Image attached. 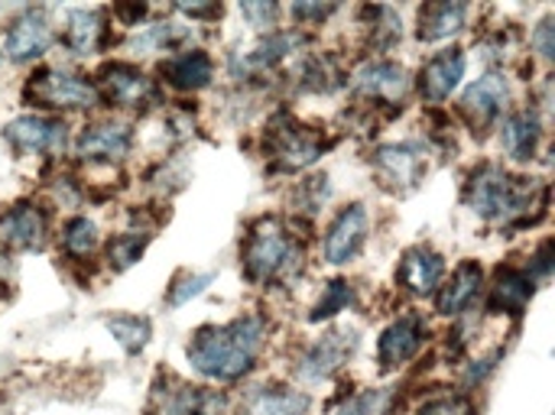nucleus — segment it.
<instances>
[{"instance_id":"obj_1","label":"nucleus","mask_w":555,"mask_h":415,"mask_svg":"<svg viewBox=\"0 0 555 415\" xmlns=\"http://www.w3.org/2000/svg\"><path fill=\"white\" fill-rule=\"evenodd\" d=\"M260 345H263V322L247 315V319H237V322L221 325V328L195 332L185 354L198 374L228 384V380L244 377L254 367Z\"/></svg>"},{"instance_id":"obj_2","label":"nucleus","mask_w":555,"mask_h":415,"mask_svg":"<svg viewBox=\"0 0 555 415\" xmlns=\"http://www.w3.org/2000/svg\"><path fill=\"white\" fill-rule=\"evenodd\" d=\"M468 205L488 221L524 228L546 211V185L533 179H514L501 166H485L468 182Z\"/></svg>"},{"instance_id":"obj_3","label":"nucleus","mask_w":555,"mask_h":415,"mask_svg":"<svg viewBox=\"0 0 555 415\" xmlns=\"http://www.w3.org/2000/svg\"><path fill=\"white\" fill-rule=\"evenodd\" d=\"M302 247L280 221H260L244 247V270L254 283H276L299 270Z\"/></svg>"},{"instance_id":"obj_4","label":"nucleus","mask_w":555,"mask_h":415,"mask_svg":"<svg viewBox=\"0 0 555 415\" xmlns=\"http://www.w3.org/2000/svg\"><path fill=\"white\" fill-rule=\"evenodd\" d=\"M325 146H328V140L319 130L302 127V124H293V120L276 124L267 133V159L280 172H296V169L312 166L325 153Z\"/></svg>"},{"instance_id":"obj_5","label":"nucleus","mask_w":555,"mask_h":415,"mask_svg":"<svg viewBox=\"0 0 555 415\" xmlns=\"http://www.w3.org/2000/svg\"><path fill=\"white\" fill-rule=\"evenodd\" d=\"M26 101H36L42 107H59V111H78V107H91L98 101V91L81 75H72L62 68H42L29 78Z\"/></svg>"},{"instance_id":"obj_6","label":"nucleus","mask_w":555,"mask_h":415,"mask_svg":"<svg viewBox=\"0 0 555 415\" xmlns=\"http://www.w3.org/2000/svg\"><path fill=\"white\" fill-rule=\"evenodd\" d=\"M374 172L384 189L390 192H410L420 185L426 172V153L416 143H390L374 153Z\"/></svg>"},{"instance_id":"obj_7","label":"nucleus","mask_w":555,"mask_h":415,"mask_svg":"<svg viewBox=\"0 0 555 415\" xmlns=\"http://www.w3.org/2000/svg\"><path fill=\"white\" fill-rule=\"evenodd\" d=\"M7 143L16 153H29V156H55L65 150V124L55 117H42V114H26L7 124Z\"/></svg>"},{"instance_id":"obj_8","label":"nucleus","mask_w":555,"mask_h":415,"mask_svg":"<svg viewBox=\"0 0 555 415\" xmlns=\"http://www.w3.org/2000/svg\"><path fill=\"white\" fill-rule=\"evenodd\" d=\"M49 42H52V26H49L46 13L26 10L3 33V55L10 62H29L36 55H42L49 49Z\"/></svg>"},{"instance_id":"obj_9","label":"nucleus","mask_w":555,"mask_h":415,"mask_svg":"<svg viewBox=\"0 0 555 415\" xmlns=\"http://www.w3.org/2000/svg\"><path fill=\"white\" fill-rule=\"evenodd\" d=\"M98 78H101L104 94H107L114 104H120V107H150V104H156V98H159L153 78H146L140 68L124 65V62L104 65Z\"/></svg>"},{"instance_id":"obj_10","label":"nucleus","mask_w":555,"mask_h":415,"mask_svg":"<svg viewBox=\"0 0 555 415\" xmlns=\"http://www.w3.org/2000/svg\"><path fill=\"white\" fill-rule=\"evenodd\" d=\"M367 241V211L361 205H351L345 208L335 224L328 228V237H325V260L341 267V263H351L361 247Z\"/></svg>"},{"instance_id":"obj_11","label":"nucleus","mask_w":555,"mask_h":415,"mask_svg":"<svg viewBox=\"0 0 555 415\" xmlns=\"http://www.w3.org/2000/svg\"><path fill=\"white\" fill-rule=\"evenodd\" d=\"M130 143H133V133L127 124L104 120V124H91L81 130L78 156L91 159V163H114V159H124L130 153Z\"/></svg>"},{"instance_id":"obj_12","label":"nucleus","mask_w":555,"mask_h":415,"mask_svg":"<svg viewBox=\"0 0 555 415\" xmlns=\"http://www.w3.org/2000/svg\"><path fill=\"white\" fill-rule=\"evenodd\" d=\"M504 101H507V81H504V75H485L481 81H475L465 91L462 114L468 117V124L475 130H485V127H491L501 117Z\"/></svg>"},{"instance_id":"obj_13","label":"nucleus","mask_w":555,"mask_h":415,"mask_svg":"<svg viewBox=\"0 0 555 415\" xmlns=\"http://www.w3.org/2000/svg\"><path fill=\"white\" fill-rule=\"evenodd\" d=\"M423 338H426V328L416 315H406L400 322H393L384 335H380V345H377V354H380V367L384 371H397L403 367L406 361H413L423 348Z\"/></svg>"},{"instance_id":"obj_14","label":"nucleus","mask_w":555,"mask_h":415,"mask_svg":"<svg viewBox=\"0 0 555 415\" xmlns=\"http://www.w3.org/2000/svg\"><path fill=\"white\" fill-rule=\"evenodd\" d=\"M354 88L361 94H367L371 101H387V104H400L410 91V78L397 62H367L358 75H354Z\"/></svg>"},{"instance_id":"obj_15","label":"nucleus","mask_w":555,"mask_h":415,"mask_svg":"<svg viewBox=\"0 0 555 415\" xmlns=\"http://www.w3.org/2000/svg\"><path fill=\"white\" fill-rule=\"evenodd\" d=\"M49 234V221L39 205L20 202L3 218V241L16 250H42Z\"/></svg>"},{"instance_id":"obj_16","label":"nucleus","mask_w":555,"mask_h":415,"mask_svg":"<svg viewBox=\"0 0 555 415\" xmlns=\"http://www.w3.org/2000/svg\"><path fill=\"white\" fill-rule=\"evenodd\" d=\"M462 78H465V55L459 49H446L423 65L420 88L429 101H446Z\"/></svg>"},{"instance_id":"obj_17","label":"nucleus","mask_w":555,"mask_h":415,"mask_svg":"<svg viewBox=\"0 0 555 415\" xmlns=\"http://www.w3.org/2000/svg\"><path fill=\"white\" fill-rule=\"evenodd\" d=\"M442 273H446V263L436 250L429 247H413L406 250L403 263H400V283L406 293L413 296H429L436 293V286L442 283Z\"/></svg>"},{"instance_id":"obj_18","label":"nucleus","mask_w":555,"mask_h":415,"mask_svg":"<svg viewBox=\"0 0 555 415\" xmlns=\"http://www.w3.org/2000/svg\"><path fill=\"white\" fill-rule=\"evenodd\" d=\"M354 335H345V332H338V335H325L306 358H302V374L309 377V380H322V377H328L332 371H338L341 364H345V358L354 351Z\"/></svg>"},{"instance_id":"obj_19","label":"nucleus","mask_w":555,"mask_h":415,"mask_svg":"<svg viewBox=\"0 0 555 415\" xmlns=\"http://www.w3.org/2000/svg\"><path fill=\"white\" fill-rule=\"evenodd\" d=\"M65 42L75 55H91L104 42V13L101 10H68L65 13Z\"/></svg>"},{"instance_id":"obj_20","label":"nucleus","mask_w":555,"mask_h":415,"mask_svg":"<svg viewBox=\"0 0 555 415\" xmlns=\"http://www.w3.org/2000/svg\"><path fill=\"white\" fill-rule=\"evenodd\" d=\"M540 133L543 130H540L537 114L533 111H517V114L507 117L504 133H501V143H504V150H507L511 159L527 163V159H533V153L540 146Z\"/></svg>"},{"instance_id":"obj_21","label":"nucleus","mask_w":555,"mask_h":415,"mask_svg":"<svg viewBox=\"0 0 555 415\" xmlns=\"http://www.w3.org/2000/svg\"><path fill=\"white\" fill-rule=\"evenodd\" d=\"M202 406H205V397L195 387L169 380L153 390L150 415H202Z\"/></svg>"},{"instance_id":"obj_22","label":"nucleus","mask_w":555,"mask_h":415,"mask_svg":"<svg viewBox=\"0 0 555 415\" xmlns=\"http://www.w3.org/2000/svg\"><path fill=\"white\" fill-rule=\"evenodd\" d=\"M481 286V267L478 263H462L455 270V276L442 286L439 293V312L442 315H459L472 306V299L478 296Z\"/></svg>"},{"instance_id":"obj_23","label":"nucleus","mask_w":555,"mask_h":415,"mask_svg":"<svg viewBox=\"0 0 555 415\" xmlns=\"http://www.w3.org/2000/svg\"><path fill=\"white\" fill-rule=\"evenodd\" d=\"M163 75L182 91H198L211 81V59L205 52H182L163 65Z\"/></svg>"},{"instance_id":"obj_24","label":"nucleus","mask_w":555,"mask_h":415,"mask_svg":"<svg viewBox=\"0 0 555 415\" xmlns=\"http://www.w3.org/2000/svg\"><path fill=\"white\" fill-rule=\"evenodd\" d=\"M533 296V280L517 273V270H504L494 283V293H491V309L494 312H511V315H520L527 309Z\"/></svg>"},{"instance_id":"obj_25","label":"nucleus","mask_w":555,"mask_h":415,"mask_svg":"<svg viewBox=\"0 0 555 415\" xmlns=\"http://www.w3.org/2000/svg\"><path fill=\"white\" fill-rule=\"evenodd\" d=\"M465 26V7L462 3H429L420 13V39L436 42Z\"/></svg>"},{"instance_id":"obj_26","label":"nucleus","mask_w":555,"mask_h":415,"mask_svg":"<svg viewBox=\"0 0 555 415\" xmlns=\"http://www.w3.org/2000/svg\"><path fill=\"white\" fill-rule=\"evenodd\" d=\"M306 410H309V397L296 390H283V387L260 390L247 403V415H302Z\"/></svg>"},{"instance_id":"obj_27","label":"nucleus","mask_w":555,"mask_h":415,"mask_svg":"<svg viewBox=\"0 0 555 415\" xmlns=\"http://www.w3.org/2000/svg\"><path fill=\"white\" fill-rule=\"evenodd\" d=\"M192 39V29L182 26V23H156L150 26L146 33H140L133 39V49H143V52H163V49H176L182 42Z\"/></svg>"},{"instance_id":"obj_28","label":"nucleus","mask_w":555,"mask_h":415,"mask_svg":"<svg viewBox=\"0 0 555 415\" xmlns=\"http://www.w3.org/2000/svg\"><path fill=\"white\" fill-rule=\"evenodd\" d=\"M296 46H299V36H296V33H276L273 39L260 42L254 52H247L244 68H270V65H276L280 59H286Z\"/></svg>"},{"instance_id":"obj_29","label":"nucleus","mask_w":555,"mask_h":415,"mask_svg":"<svg viewBox=\"0 0 555 415\" xmlns=\"http://www.w3.org/2000/svg\"><path fill=\"white\" fill-rule=\"evenodd\" d=\"M397 403V390L393 387H380V390H361L358 397H351L338 415H390Z\"/></svg>"},{"instance_id":"obj_30","label":"nucleus","mask_w":555,"mask_h":415,"mask_svg":"<svg viewBox=\"0 0 555 415\" xmlns=\"http://www.w3.org/2000/svg\"><path fill=\"white\" fill-rule=\"evenodd\" d=\"M62 247L72 257H88L98 247V228L88 218H72L62 231Z\"/></svg>"},{"instance_id":"obj_31","label":"nucleus","mask_w":555,"mask_h":415,"mask_svg":"<svg viewBox=\"0 0 555 415\" xmlns=\"http://www.w3.org/2000/svg\"><path fill=\"white\" fill-rule=\"evenodd\" d=\"M107 332H111L130 354H137V351L146 345V338H150V322H140V319H111V322H107Z\"/></svg>"},{"instance_id":"obj_32","label":"nucleus","mask_w":555,"mask_h":415,"mask_svg":"<svg viewBox=\"0 0 555 415\" xmlns=\"http://www.w3.org/2000/svg\"><path fill=\"white\" fill-rule=\"evenodd\" d=\"M150 234H124L111 244V267L114 270H127L140 260L143 247H146Z\"/></svg>"},{"instance_id":"obj_33","label":"nucleus","mask_w":555,"mask_h":415,"mask_svg":"<svg viewBox=\"0 0 555 415\" xmlns=\"http://www.w3.org/2000/svg\"><path fill=\"white\" fill-rule=\"evenodd\" d=\"M351 286L345 283V280H335L328 289H325V296L319 299V306H315V312H312V322H322V319H332V315H338L341 309H348L351 306Z\"/></svg>"},{"instance_id":"obj_34","label":"nucleus","mask_w":555,"mask_h":415,"mask_svg":"<svg viewBox=\"0 0 555 415\" xmlns=\"http://www.w3.org/2000/svg\"><path fill=\"white\" fill-rule=\"evenodd\" d=\"M302 81L309 85V88H315V91H332V88H338L341 85V75L335 72V62L332 59H312L306 68H302Z\"/></svg>"},{"instance_id":"obj_35","label":"nucleus","mask_w":555,"mask_h":415,"mask_svg":"<svg viewBox=\"0 0 555 415\" xmlns=\"http://www.w3.org/2000/svg\"><path fill=\"white\" fill-rule=\"evenodd\" d=\"M420 415H475V406L465 397H442V400L426 403Z\"/></svg>"},{"instance_id":"obj_36","label":"nucleus","mask_w":555,"mask_h":415,"mask_svg":"<svg viewBox=\"0 0 555 415\" xmlns=\"http://www.w3.org/2000/svg\"><path fill=\"white\" fill-rule=\"evenodd\" d=\"M211 283V276L208 273H195V276H185L182 283H176V289L169 293V306H182L185 299H192V296H198L205 286Z\"/></svg>"},{"instance_id":"obj_37","label":"nucleus","mask_w":555,"mask_h":415,"mask_svg":"<svg viewBox=\"0 0 555 415\" xmlns=\"http://www.w3.org/2000/svg\"><path fill=\"white\" fill-rule=\"evenodd\" d=\"M241 13H244V16H250V20H254V26H267V23L276 16V7H273V3H244V7H241Z\"/></svg>"},{"instance_id":"obj_38","label":"nucleus","mask_w":555,"mask_h":415,"mask_svg":"<svg viewBox=\"0 0 555 415\" xmlns=\"http://www.w3.org/2000/svg\"><path fill=\"white\" fill-rule=\"evenodd\" d=\"M537 46L543 52V59H553L555 42H553V20H543L540 29H537Z\"/></svg>"},{"instance_id":"obj_39","label":"nucleus","mask_w":555,"mask_h":415,"mask_svg":"<svg viewBox=\"0 0 555 415\" xmlns=\"http://www.w3.org/2000/svg\"><path fill=\"white\" fill-rule=\"evenodd\" d=\"M332 10H335V7H309V3H296V7H293L296 16H312V20H322V16H328Z\"/></svg>"},{"instance_id":"obj_40","label":"nucleus","mask_w":555,"mask_h":415,"mask_svg":"<svg viewBox=\"0 0 555 415\" xmlns=\"http://www.w3.org/2000/svg\"><path fill=\"white\" fill-rule=\"evenodd\" d=\"M179 10L189 13V16H218L221 13V7H189V3H182Z\"/></svg>"},{"instance_id":"obj_41","label":"nucleus","mask_w":555,"mask_h":415,"mask_svg":"<svg viewBox=\"0 0 555 415\" xmlns=\"http://www.w3.org/2000/svg\"><path fill=\"white\" fill-rule=\"evenodd\" d=\"M7 267V257H3V241H0V270Z\"/></svg>"}]
</instances>
